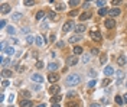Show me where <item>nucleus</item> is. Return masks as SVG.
<instances>
[{
	"instance_id": "bf43d9fd",
	"label": "nucleus",
	"mask_w": 127,
	"mask_h": 107,
	"mask_svg": "<svg viewBox=\"0 0 127 107\" xmlns=\"http://www.w3.org/2000/svg\"><path fill=\"white\" fill-rule=\"evenodd\" d=\"M85 1H87V3H88V1H93V0H85Z\"/></svg>"
},
{
	"instance_id": "49530a36",
	"label": "nucleus",
	"mask_w": 127,
	"mask_h": 107,
	"mask_svg": "<svg viewBox=\"0 0 127 107\" xmlns=\"http://www.w3.org/2000/svg\"><path fill=\"white\" fill-rule=\"evenodd\" d=\"M40 28H42V29H48V23H46V22H43V23L40 25Z\"/></svg>"
},
{
	"instance_id": "6e6552de",
	"label": "nucleus",
	"mask_w": 127,
	"mask_h": 107,
	"mask_svg": "<svg viewBox=\"0 0 127 107\" xmlns=\"http://www.w3.org/2000/svg\"><path fill=\"white\" fill-rule=\"evenodd\" d=\"M81 106V103H80V100H67V107H80Z\"/></svg>"
},
{
	"instance_id": "423d86ee",
	"label": "nucleus",
	"mask_w": 127,
	"mask_h": 107,
	"mask_svg": "<svg viewBox=\"0 0 127 107\" xmlns=\"http://www.w3.org/2000/svg\"><path fill=\"white\" fill-rule=\"evenodd\" d=\"M77 62H78V58H77V55H74V57H69V58L67 59V65H69V67H72V65H77Z\"/></svg>"
},
{
	"instance_id": "9d476101",
	"label": "nucleus",
	"mask_w": 127,
	"mask_h": 107,
	"mask_svg": "<svg viewBox=\"0 0 127 107\" xmlns=\"http://www.w3.org/2000/svg\"><path fill=\"white\" fill-rule=\"evenodd\" d=\"M72 28H74V23H72L71 20H68V22H65V25H64L62 30H64V32H69V30H71Z\"/></svg>"
},
{
	"instance_id": "b1692460",
	"label": "nucleus",
	"mask_w": 127,
	"mask_h": 107,
	"mask_svg": "<svg viewBox=\"0 0 127 107\" xmlns=\"http://www.w3.org/2000/svg\"><path fill=\"white\" fill-rule=\"evenodd\" d=\"M49 19H51V20H53V22H55V20H58L56 13H55V12H51V13H49Z\"/></svg>"
},
{
	"instance_id": "0eeeda50",
	"label": "nucleus",
	"mask_w": 127,
	"mask_h": 107,
	"mask_svg": "<svg viewBox=\"0 0 127 107\" xmlns=\"http://www.w3.org/2000/svg\"><path fill=\"white\" fill-rule=\"evenodd\" d=\"M48 80H49V83H56V81L59 80V74H55V72H51V74L48 75Z\"/></svg>"
},
{
	"instance_id": "ea45409f",
	"label": "nucleus",
	"mask_w": 127,
	"mask_h": 107,
	"mask_svg": "<svg viewBox=\"0 0 127 107\" xmlns=\"http://www.w3.org/2000/svg\"><path fill=\"white\" fill-rule=\"evenodd\" d=\"M121 1H123V0H113V6H116V7H117L119 4H121Z\"/></svg>"
},
{
	"instance_id": "de8ad7c7",
	"label": "nucleus",
	"mask_w": 127,
	"mask_h": 107,
	"mask_svg": "<svg viewBox=\"0 0 127 107\" xmlns=\"http://www.w3.org/2000/svg\"><path fill=\"white\" fill-rule=\"evenodd\" d=\"M88 74H90V77H93V78H94V77L97 75V72H95V71H90Z\"/></svg>"
},
{
	"instance_id": "a878e982",
	"label": "nucleus",
	"mask_w": 127,
	"mask_h": 107,
	"mask_svg": "<svg viewBox=\"0 0 127 107\" xmlns=\"http://www.w3.org/2000/svg\"><path fill=\"white\" fill-rule=\"evenodd\" d=\"M35 42H36V45H38V46H40V45L43 43V39H42V36H36V41H35Z\"/></svg>"
},
{
	"instance_id": "f257e3e1",
	"label": "nucleus",
	"mask_w": 127,
	"mask_h": 107,
	"mask_svg": "<svg viewBox=\"0 0 127 107\" xmlns=\"http://www.w3.org/2000/svg\"><path fill=\"white\" fill-rule=\"evenodd\" d=\"M80 81H81V77H80V74H69L68 77H67V86L68 87H74V86H77V84H80Z\"/></svg>"
},
{
	"instance_id": "4be33fe9",
	"label": "nucleus",
	"mask_w": 127,
	"mask_h": 107,
	"mask_svg": "<svg viewBox=\"0 0 127 107\" xmlns=\"http://www.w3.org/2000/svg\"><path fill=\"white\" fill-rule=\"evenodd\" d=\"M107 13H108L107 7H100V10H98V14H100V16H104V14H107Z\"/></svg>"
},
{
	"instance_id": "13d9d810",
	"label": "nucleus",
	"mask_w": 127,
	"mask_h": 107,
	"mask_svg": "<svg viewBox=\"0 0 127 107\" xmlns=\"http://www.w3.org/2000/svg\"><path fill=\"white\" fill-rule=\"evenodd\" d=\"M38 107H46V106H45V104H39Z\"/></svg>"
},
{
	"instance_id": "6ab92c4d",
	"label": "nucleus",
	"mask_w": 127,
	"mask_h": 107,
	"mask_svg": "<svg viewBox=\"0 0 127 107\" xmlns=\"http://www.w3.org/2000/svg\"><path fill=\"white\" fill-rule=\"evenodd\" d=\"M117 62H119L120 67H123V65L126 64V58H124V55H120V57L117 58Z\"/></svg>"
},
{
	"instance_id": "79ce46f5",
	"label": "nucleus",
	"mask_w": 127,
	"mask_h": 107,
	"mask_svg": "<svg viewBox=\"0 0 127 107\" xmlns=\"http://www.w3.org/2000/svg\"><path fill=\"white\" fill-rule=\"evenodd\" d=\"M42 67H43V62L42 61H38L36 62V68H42Z\"/></svg>"
},
{
	"instance_id": "f3484780",
	"label": "nucleus",
	"mask_w": 127,
	"mask_h": 107,
	"mask_svg": "<svg viewBox=\"0 0 127 107\" xmlns=\"http://www.w3.org/2000/svg\"><path fill=\"white\" fill-rule=\"evenodd\" d=\"M80 39H81V36H80V35H72V36L69 38V42H71V43H77Z\"/></svg>"
},
{
	"instance_id": "ddd939ff",
	"label": "nucleus",
	"mask_w": 127,
	"mask_h": 107,
	"mask_svg": "<svg viewBox=\"0 0 127 107\" xmlns=\"http://www.w3.org/2000/svg\"><path fill=\"white\" fill-rule=\"evenodd\" d=\"M32 80H33L35 83H43V77L39 75V74H33V75H32Z\"/></svg>"
},
{
	"instance_id": "680f3d73",
	"label": "nucleus",
	"mask_w": 127,
	"mask_h": 107,
	"mask_svg": "<svg viewBox=\"0 0 127 107\" xmlns=\"http://www.w3.org/2000/svg\"><path fill=\"white\" fill-rule=\"evenodd\" d=\"M126 86H127V83H126Z\"/></svg>"
},
{
	"instance_id": "37998d69",
	"label": "nucleus",
	"mask_w": 127,
	"mask_h": 107,
	"mask_svg": "<svg viewBox=\"0 0 127 107\" xmlns=\"http://www.w3.org/2000/svg\"><path fill=\"white\" fill-rule=\"evenodd\" d=\"M4 26H6V20L1 19V20H0V28H4Z\"/></svg>"
},
{
	"instance_id": "e433bc0d",
	"label": "nucleus",
	"mask_w": 127,
	"mask_h": 107,
	"mask_svg": "<svg viewBox=\"0 0 127 107\" xmlns=\"http://www.w3.org/2000/svg\"><path fill=\"white\" fill-rule=\"evenodd\" d=\"M90 57H91V55H84V57H82V62H88V61H90Z\"/></svg>"
},
{
	"instance_id": "864d4df0",
	"label": "nucleus",
	"mask_w": 127,
	"mask_h": 107,
	"mask_svg": "<svg viewBox=\"0 0 127 107\" xmlns=\"http://www.w3.org/2000/svg\"><path fill=\"white\" fill-rule=\"evenodd\" d=\"M90 107H100V104H97V103H91Z\"/></svg>"
},
{
	"instance_id": "412c9836",
	"label": "nucleus",
	"mask_w": 127,
	"mask_h": 107,
	"mask_svg": "<svg viewBox=\"0 0 127 107\" xmlns=\"http://www.w3.org/2000/svg\"><path fill=\"white\" fill-rule=\"evenodd\" d=\"M1 75H3L4 78H7V77H12V71H10V70H6V68H4V70L1 71Z\"/></svg>"
},
{
	"instance_id": "a18cd8bd",
	"label": "nucleus",
	"mask_w": 127,
	"mask_h": 107,
	"mask_svg": "<svg viewBox=\"0 0 127 107\" xmlns=\"http://www.w3.org/2000/svg\"><path fill=\"white\" fill-rule=\"evenodd\" d=\"M78 14V12L77 10H72V12H69V16H77Z\"/></svg>"
},
{
	"instance_id": "f8f14e48",
	"label": "nucleus",
	"mask_w": 127,
	"mask_h": 107,
	"mask_svg": "<svg viewBox=\"0 0 127 107\" xmlns=\"http://www.w3.org/2000/svg\"><path fill=\"white\" fill-rule=\"evenodd\" d=\"M90 17H91V13L90 12H84V13L80 14V20H88Z\"/></svg>"
},
{
	"instance_id": "aec40b11",
	"label": "nucleus",
	"mask_w": 127,
	"mask_h": 107,
	"mask_svg": "<svg viewBox=\"0 0 127 107\" xmlns=\"http://www.w3.org/2000/svg\"><path fill=\"white\" fill-rule=\"evenodd\" d=\"M48 70H49V71H55V70H58V62H51V64L48 65Z\"/></svg>"
},
{
	"instance_id": "20e7f679",
	"label": "nucleus",
	"mask_w": 127,
	"mask_h": 107,
	"mask_svg": "<svg viewBox=\"0 0 127 107\" xmlns=\"http://www.w3.org/2000/svg\"><path fill=\"white\" fill-rule=\"evenodd\" d=\"M120 13H121V10H120L119 7H113L111 10H108V14L111 16V19H114V17H116V16H119Z\"/></svg>"
},
{
	"instance_id": "3c124183",
	"label": "nucleus",
	"mask_w": 127,
	"mask_h": 107,
	"mask_svg": "<svg viewBox=\"0 0 127 107\" xmlns=\"http://www.w3.org/2000/svg\"><path fill=\"white\" fill-rule=\"evenodd\" d=\"M4 48H6V43H4V42H1V43H0V49H1V51H3V49H4Z\"/></svg>"
},
{
	"instance_id": "052dcab7",
	"label": "nucleus",
	"mask_w": 127,
	"mask_h": 107,
	"mask_svg": "<svg viewBox=\"0 0 127 107\" xmlns=\"http://www.w3.org/2000/svg\"><path fill=\"white\" fill-rule=\"evenodd\" d=\"M9 107H13V106H9Z\"/></svg>"
},
{
	"instance_id": "bb28decb",
	"label": "nucleus",
	"mask_w": 127,
	"mask_h": 107,
	"mask_svg": "<svg viewBox=\"0 0 127 107\" xmlns=\"http://www.w3.org/2000/svg\"><path fill=\"white\" fill-rule=\"evenodd\" d=\"M69 6H72V7H75V6H78L80 4V0H69V3H68Z\"/></svg>"
},
{
	"instance_id": "9b49d317",
	"label": "nucleus",
	"mask_w": 127,
	"mask_h": 107,
	"mask_svg": "<svg viewBox=\"0 0 127 107\" xmlns=\"http://www.w3.org/2000/svg\"><path fill=\"white\" fill-rule=\"evenodd\" d=\"M104 74H106L107 77H110V75L116 74V71H114V68H113V67H106V68H104Z\"/></svg>"
},
{
	"instance_id": "7ed1b4c3",
	"label": "nucleus",
	"mask_w": 127,
	"mask_h": 107,
	"mask_svg": "<svg viewBox=\"0 0 127 107\" xmlns=\"http://www.w3.org/2000/svg\"><path fill=\"white\" fill-rule=\"evenodd\" d=\"M59 91H61V87H59L58 84H52V86L49 87V93H51V94H53V96H56Z\"/></svg>"
},
{
	"instance_id": "72a5a7b5",
	"label": "nucleus",
	"mask_w": 127,
	"mask_h": 107,
	"mask_svg": "<svg viewBox=\"0 0 127 107\" xmlns=\"http://www.w3.org/2000/svg\"><path fill=\"white\" fill-rule=\"evenodd\" d=\"M23 3H25L26 6H32V4H35V1H33V0H23Z\"/></svg>"
},
{
	"instance_id": "8fccbe9b",
	"label": "nucleus",
	"mask_w": 127,
	"mask_h": 107,
	"mask_svg": "<svg viewBox=\"0 0 127 107\" xmlns=\"http://www.w3.org/2000/svg\"><path fill=\"white\" fill-rule=\"evenodd\" d=\"M64 45H65L64 42H58V43H56V46H58V48H64Z\"/></svg>"
},
{
	"instance_id": "c03bdc74",
	"label": "nucleus",
	"mask_w": 127,
	"mask_h": 107,
	"mask_svg": "<svg viewBox=\"0 0 127 107\" xmlns=\"http://www.w3.org/2000/svg\"><path fill=\"white\" fill-rule=\"evenodd\" d=\"M7 32H9V33H14V28L9 26V28H7Z\"/></svg>"
},
{
	"instance_id": "a19ab883",
	"label": "nucleus",
	"mask_w": 127,
	"mask_h": 107,
	"mask_svg": "<svg viewBox=\"0 0 127 107\" xmlns=\"http://www.w3.org/2000/svg\"><path fill=\"white\" fill-rule=\"evenodd\" d=\"M20 19V13H14L13 14V20H19Z\"/></svg>"
},
{
	"instance_id": "2eb2a0df",
	"label": "nucleus",
	"mask_w": 127,
	"mask_h": 107,
	"mask_svg": "<svg viewBox=\"0 0 127 107\" xmlns=\"http://www.w3.org/2000/svg\"><path fill=\"white\" fill-rule=\"evenodd\" d=\"M32 106H33V103L30 100H22L20 101V107H32Z\"/></svg>"
},
{
	"instance_id": "603ef678",
	"label": "nucleus",
	"mask_w": 127,
	"mask_h": 107,
	"mask_svg": "<svg viewBox=\"0 0 127 107\" xmlns=\"http://www.w3.org/2000/svg\"><path fill=\"white\" fill-rule=\"evenodd\" d=\"M13 99H14V96H13V94H10V97H9V103H12V101H13Z\"/></svg>"
},
{
	"instance_id": "4468645a",
	"label": "nucleus",
	"mask_w": 127,
	"mask_h": 107,
	"mask_svg": "<svg viewBox=\"0 0 127 107\" xmlns=\"http://www.w3.org/2000/svg\"><path fill=\"white\" fill-rule=\"evenodd\" d=\"M116 75H117V84H120L121 80L124 78V72L123 71H116Z\"/></svg>"
},
{
	"instance_id": "1a4fd4ad",
	"label": "nucleus",
	"mask_w": 127,
	"mask_h": 107,
	"mask_svg": "<svg viewBox=\"0 0 127 107\" xmlns=\"http://www.w3.org/2000/svg\"><path fill=\"white\" fill-rule=\"evenodd\" d=\"M104 25H106V28H107V29H113V28L116 26V20H114V19H107Z\"/></svg>"
},
{
	"instance_id": "393cba45",
	"label": "nucleus",
	"mask_w": 127,
	"mask_h": 107,
	"mask_svg": "<svg viewBox=\"0 0 127 107\" xmlns=\"http://www.w3.org/2000/svg\"><path fill=\"white\" fill-rule=\"evenodd\" d=\"M61 99H62V97H61L59 94H56V96H53V97H52V103H59V101H61Z\"/></svg>"
},
{
	"instance_id": "2f4dec72",
	"label": "nucleus",
	"mask_w": 127,
	"mask_h": 107,
	"mask_svg": "<svg viewBox=\"0 0 127 107\" xmlns=\"http://www.w3.org/2000/svg\"><path fill=\"white\" fill-rule=\"evenodd\" d=\"M43 16H45V13H43V12H42V10H39V12H38V13H36V19H38V20H39V19H42V17H43Z\"/></svg>"
},
{
	"instance_id": "dca6fc26",
	"label": "nucleus",
	"mask_w": 127,
	"mask_h": 107,
	"mask_svg": "<svg viewBox=\"0 0 127 107\" xmlns=\"http://www.w3.org/2000/svg\"><path fill=\"white\" fill-rule=\"evenodd\" d=\"M75 30H77V33L81 35L82 32H85V26H84V25H77V26H75Z\"/></svg>"
},
{
	"instance_id": "39448f33",
	"label": "nucleus",
	"mask_w": 127,
	"mask_h": 107,
	"mask_svg": "<svg viewBox=\"0 0 127 107\" xmlns=\"http://www.w3.org/2000/svg\"><path fill=\"white\" fill-rule=\"evenodd\" d=\"M0 12H1V14H7L10 12V4L9 3H3L1 7H0Z\"/></svg>"
},
{
	"instance_id": "a211bd4d",
	"label": "nucleus",
	"mask_w": 127,
	"mask_h": 107,
	"mask_svg": "<svg viewBox=\"0 0 127 107\" xmlns=\"http://www.w3.org/2000/svg\"><path fill=\"white\" fill-rule=\"evenodd\" d=\"M82 52H84V49H82L81 46H78V45L74 46V54H75V55H81Z\"/></svg>"
},
{
	"instance_id": "58836bf2",
	"label": "nucleus",
	"mask_w": 127,
	"mask_h": 107,
	"mask_svg": "<svg viewBox=\"0 0 127 107\" xmlns=\"http://www.w3.org/2000/svg\"><path fill=\"white\" fill-rule=\"evenodd\" d=\"M97 4H98L100 7H104V4H106V1H104V0H97Z\"/></svg>"
},
{
	"instance_id": "c9c22d12",
	"label": "nucleus",
	"mask_w": 127,
	"mask_h": 107,
	"mask_svg": "<svg viewBox=\"0 0 127 107\" xmlns=\"http://www.w3.org/2000/svg\"><path fill=\"white\" fill-rule=\"evenodd\" d=\"M91 54H93V55H98V54H100V51H98L97 48H93V49H91Z\"/></svg>"
},
{
	"instance_id": "09e8293b",
	"label": "nucleus",
	"mask_w": 127,
	"mask_h": 107,
	"mask_svg": "<svg viewBox=\"0 0 127 107\" xmlns=\"http://www.w3.org/2000/svg\"><path fill=\"white\" fill-rule=\"evenodd\" d=\"M7 86H9V83H7V81H6V80H4V81H3V83H1V87H3V88H6V87H7Z\"/></svg>"
},
{
	"instance_id": "c756f323",
	"label": "nucleus",
	"mask_w": 127,
	"mask_h": 107,
	"mask_svg": "<svg viewBox=\"0 0 127 107\" xmlns=\"http://www.w3.org/2000/svg\"><path fill=\"white\" fill-rule=\"evenodd\" d=\"M20 96H22V97H26V99H27V97H30V93H29L27 90H23V91L20 93Z\"/></svg>"
},
{
	"instance_id": "f704fd0d",
	"label": "nucleus",
	"mask_w": 127,
	"mask_h": 107,
	"mask_svg": "<svg viewBox=\"0 0 127 107\" xmlns=\"http://www.w3.org/2000/svg\"><path fill=\"white\" fill-rule=\"evenodd\" d=\"M65 7H67V4H58L56 10H65Z\"/></svg>"
},
{
	"instance_id": "c85d7f7f",
	"label": "nucleus",
	"mask_w": 127,
	"mask_h": 107,
	"mask_svg": "<svg viewBox=\"0 0 127 107\" xmlns=\"http://www.w3.org/2000/svg\"><path fill=\"white\" fill-rule=\"evenodd\" d=\"M100 62H101V65L107 62V55H106V54H103V55H101V58H100Z\"/></svg>"
},
{
	"instance_id": "6e6d98bb",
	"label": "nucleus",
	"mask_w": 127,
	"mask_h": 107,
	"mask_svg": "<svg viewBox=\"0 0 127 107\" xmlns=\"http://www.w3.org/2000/svg\"><path fill=\"white\" fill-rule=\"evenodd\" d=\"M74 96H75V93H72V91H71V93H68V97H74Z\"/></svg>"
},
{
	"instance_id": "4c0bfd02",
	"label": "nucleus",
	"mask_w": 127,
	"mask_h": 107,
	"mask_svg": "<svg viewBox=\"0 0 127 107\" xmlns=\"http://www.w3.org/2000/svg\"><path fill=\"white\" fill-rule=\"evenodd\" d=\"M95 84H97V83H95V80H91V81L88 83V87H90V88H93V87H94Z\"/></svg>"
},
{
	"instance_id": "5fc2aeb1",
	"label": "nucleus",
	"mask_w": 127,
	"mask_h": 107,
	"mask_svg": "<svg viewBox=\"0 0 127 107\" xmlns=\"http://www.w3.org/2000/svg\"><path fill=\"white\" fill-rule=\"evenodd\" d=\"M123 101H124V103L127 104V93L124 94V96H123Z\"/></svg>"
},
{
	"instance_id": "cd10ccee",
	"label": "nucleus",
	"mask_w": 127,
	"mask_h": 107,
	"mask_svg": "<svg viewBox=\"0 0 127 107\" xmlns=\"http://www.w3.org/2000/svg\"><path fill=\"white\" fill-rule=\"evenodd\" d=\"M33 41H36V36L33 38L32 35H29V36H27V39H26V42H27V43H33Z\"/></svg>"
},
{
	"instance_id": "5701e85b",
	"label": "nucleus",
	"mask_w": 127,
	"mask_h": 107,
	"mask_svg": "<svg viewBox=\"0 0 127 107\" xmlns=\"http://www.w3.org/2000/svg\"><path fill=\"white\" fill-rule=\"evenodd\" d=\"M4 51H6L7 55H13V54H14V48H13V46H7Z\"/></svg>"
},
{
	"instance_id": "4d7b16f0",
	"label": "nucleus",
	"mask_w": 127,
	"mask_h": 107,
	"mask_svg": "<svg viewBox=\"0 0 127 107\" xmlns=\"http://www.w3.org/2000/svg\"><path fill=\"white\" fill-rule=\"evenodd\" d=\"M52 107H61V106H59L58 103H53V104H52Z\"/></svg>"
},
{
	"instance_id": "f03ea898",
	"label": "nucleus",
	"mask_w": 127,
	"mask_h": 107,
	"mask_svg": "<svg viewBox=\"0 0 127 107\" xmlns=\"http://www.w3.org/2000/svg\"><path fill=\"white\" fill-rule=\"evenodd\" d=\"M90 38H91L93 41H95V42H100L103 36H101V33H100L98 30H91V32H90Z\"/></svg>"
},
{
	"instance_id": "473e14b6",
	"label": "nucleus",
	"mask_w": 127,
	"mask_h": 107,
	"mask_svg": "<svg viewBox=\"0 0 127 107\" xmlns=\"http://www.w3.org/2000/svg\"><path fill=\"white\" fill-rule=\"evenodd\" d=\"M110 83H111V81H110V78H104V80H103V87H107Z\"/></svg>"
},
{
	"instance_id": "7c9ffc66",
	"label": "nucleus",
	"mask_w": 127,
	"mask_h": 107,
	"mask_svg": "<svg viewBox=\"0 0 127 107\" xmlns=\"http://www.w3.org/2000/svg\"><path fill=\"white\" fill-rule=\"evenodd\" d=\"M116 103H117L119 106H121V104L124 103V101H123V97H120V96H117V97H116Z\"/></svg>"
}]
</instances>
